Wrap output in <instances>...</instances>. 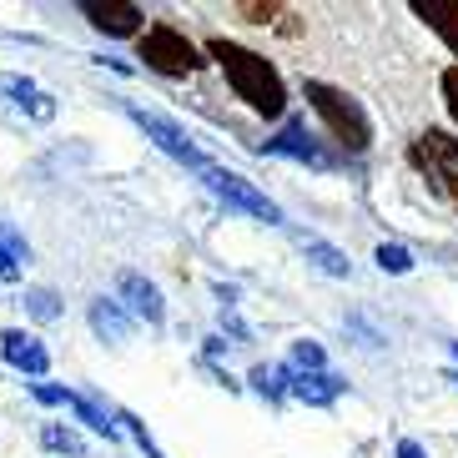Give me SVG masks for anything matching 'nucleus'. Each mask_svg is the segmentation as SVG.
<instances>
[{
  "instance_id": "obj_16",
  "label": "nucleus",
  "mask_w": 458,
  "mask_h": 458,
  "mask_svg": "<svg viewBox=\"0 0 458 458\" xmlns=\"http://www.w3.org/2000/svg\"><path fill=\"white\" fill-rule=\"evenodd\" d=\"M297 247H302V257H308V262H318L327 277H348V272H352L348 257L337 252L333 242H323V237H297Z\"/></svg>"
},
{
  "instance_id": "obj_24",
  "label": "nucleus",
  "mask_w": 458,
  "mask_h": 458,
  "mask_svg": "<svg viewBox=\"0 0 458 458\" xmlns=\"http://www.w3.org/2000/svg\"><path fill=\"white\" fill-rule=\"evenodd\" d=\"M283 5H242V15H252L257 26H267V15H277Z\"/></svg>"
},
{
  "instance_id": "obj_26",
  "label": "nucleus",
  "mask_w": 458,
  "mask_h": 458,
  "mask_svg": "<svg viewBox=\"0 0 458 458\" xmlns=\"http://www.w3.org/2000/svg\"><path fill=\"white\" fill-rule=\"evenodd\" d=\"M448 383H458V373H448Z\"/></svg>"
},
{
  "instance_id": "obj_8",
  "label": "nucleus",
  "mask_w": 458,
  "mask_h": 458,
  "mask_svg": "<svg viewBox=\"0 0 458 458\" xmlns=\"http://www.w3.org/2000/svg\"><path fill=\"white\" fill-rule=\"evenodd\" d=\"M262 151H267V157H293V162L318 166V172H323V166H333V151L318 147V136L308 131V122H287L283 131L272 136V141H267Z\"/></svg>"
},
{
  "instance_id": "obj_18",
  "label": "nucleus",
  "mask_w": 458,
  "mask_h": 458,
  "mask_svg": "<svg viewBox=\"0 0 458 458\" xmlns=\"http://www.w3.org/2000/svg\"><path fill=\"white\" fill-rule=\"evenodd\" d=\"M287 377H293V373H287L283 363H262V368H252V388L277 403V398H287Z\"/></svg>"
},
{
  "instance_id": "obj_12",
  "label": "nucleus",
  "mask_w": 458,
  "mask_h": 458,
  "mask_svg": "<svg viewBox=\"0 0 458 458\" xmlns=\"http://www.w3.org/2000/svg\"><path fill=\"white\" fill-rule=\"evenodd\" d=\"M0 352H5L11 368H21V373H30V377H41L46 368H51V352L41 348V337L21 333V327H5V333H0Z\"/></svg>"
},
{
  "instance_id": "obj_21",
  "label": "nucleus",
  "mask_w": 458,
  "mask_h": 458,
  "mask_svg": "<svg viewBox=\"0 0 458 458\" xmlns=\"http://www.w3.org/2000/svg\"><path fill=\"white\" fill-rule=\"evenodd\" d=\"M373 262L383 272H393V277H403V272H413V252H408V247H398V242H383L373 252Z\"/></svg>"
},
{
  "instance_id": "obj_19",
  "label": "nucleus",
  "mask_w": 458,
  "mask_h": 458,
  "mask_svg": "<svg viewBox=\"0 0 458 458\" xmlns=\"http://www.w3.org/2000/svg\"><path fill=\"white\" fill-rule=\"evenodd\" d=\"M41 444L51 448V454H71V458L86 454V438H81L76 428H61V423H46V428H41Z\"/></svg>"
},
{
  "instance_id": "obj_15",
  "label": "nucleus",
  "mask_w": 458,
  "mask_h": 458,
  "mask_svg": "<svg viewBox=\"0 0 458 458\" xmlns=\"http://www.w3.org/2000/svg\"><path fill=\"white\" fill-rule=\"evenodd\" d=\"M91 333L101 343H126L131 337V312L122 302H111V297H96L91 302Z\"/></svg>"
},
{
  "instance_id": "obj_20",
  "label": "nucleus",
  "mask_w": 458,
  "mask_h": 458,
  "mask_svg": "<svg viewBox=\"0 0 458 458\" xmlns=\"http://www.w3.org/2000/svg\"><path fill=\"white\" fill-rule=\"evenodd\" d=\"M26 312L36 323H55V318H61V297H55L51 287H26Z\"/></svg>"
},
{
  "instance_id": "obj_9",
  "label": "nucleus",
  "mask_w": 458,
  "mask_h": 458,
  "mask_svg": "<svg viewBox=\"0 0 458 458\" xmlns=\"http://www.w3.org/2000/svg\"><path fill=\"white\" fill-rule=\"evenodd\" d=\"M116 297H122V308L131 312V318H141V323H162L166 318V302H162V287L157 283H147L141 272H122L116 277Z\"/></svg>"
},
{
  "instance_id": "obj_6",
  "label": "nucleus",
  "mask_w": 458,
  "mask_h": 458,
  "mask_svg": "<svg viewBox=\"0 0 458 458\" xmlns=\"http://www.w3.org/2000/svg\"><path fill=\"white\" fill-rule=\"evenodd\" d=\"M126 116H131V122L147 131V141H157V147L172 157V162L191 166V172H202V166H207L202 147H197V141H191V136L172 122V116H162V111H147V106H126Z\"/></svg>"
},
{
  "instance_id": "obj_13",
  "label": "nucleus",
  "mask_w": 458,
  "mask_h": 458,
  "mask_svg": "<svg viewBox=\"0 0 458 458\" xmlns=\"http://www.w3.org/2000/svg\"><path fill=\"white\" fill-rule=\"evenodd\" d=\"M413 15L428 21V30H438V41L458 55V0H413Z\"/></svg>"
},
{
  "instance_id": "obj_4",
  "label": "nucleus",
  "mask_w": 458,
  "mask_h": 458,
  "mask_svg": "<svg viewBox=\"0 0 458 458\" xmlns=\"http://www.w3.org/2000/svg\"><path fill=\"white\" fill-rule=\"evenodd\" d=\"M202 182H207V191H212L216 202H227L232 212H247V216H257V222H272V227L283 222V207L272 202L267 191H257L242 172H227V166L207 162L202 166Z\"/></svg>"
},
{
  "instance_id": "obj_14",
  "label": "nucleus",
  "mask_w": 458,
  "mask_h": 458,
  "mask_svg": "<svg viewBox=\"0 0 458 458\" xmlns=\"http://www.w3.org/2000/svg\"><path fill=\"white\" fill-rule=\"evenodd\" d=\"M0 96H15V106L30 111L36 122H51V116H55V101L30 81V76H0Z\"/></svg>"
},
{
  "instance_id": "obj_2",
  "label": "nucleus",
  "mask_w": 458,
  "mask_h": 458,
  "mask_svg": "<svg viewBox=\"0 0 458 458\" xmlns=\"http://www.w3.org/2000/svg\"><path fill=\"white\" fill-rule=\"evenodd\" d=\"M302 96L312 101V111L323 116V126L333 131V141L343 151L363 157V151L373 147V122H368V111L358 106L348 91H337V86H327V81H302Z\"/></svg>"
},
{
  "instance_id": "obj_7",
  "label": "nucleus",
  "mask_w": 458,
  "mask_h": 458,
  "mask_svg": "<svg viewBox=\"0 0 458 458\" xmlns=\"http://www.w3.org/2000/svg\"><path fill=\"white\" fill-rule=\"evenodd\" d=\"M30 393H36L41 403H51V408H71V413L81 418L86 428H96L101 438H111V444L122 438V428H116V423L106 418V408H96L91 398H81V393H71V388H51V383H30Z\"/></svg>"
},
{
  "instance_id": "obj_10",
  "label": "nucleus",
  "mask_w": 458,
  "mask_h": 458,
  "mask_svg": "<svg viewBox=\"0 0 458 458\" xmlns=\"http://www.w3.org/2000/svg\"><path fill=\"white\" fill-rule=\"evenodd\" d=\"M86 21H91L96 30H106V36H136L141 30V5H131V0H81Z\"/></svg>"
},
{
  "instance_id": "obj_5",
  "label": "nucleus",
  "mask_w": 458,
  "mask_h": 458,
  "mask_svg": "<svg viewBox=\"0 0 458 458\" xmlns=\"http://www.w3.org/2000/svg\"><path fill=\"white\" fill-rule=\"evenodd\" d=\"M141 61L147 71H162V76H191V71H202V51L182 36L176 26H151L141 30Z\"/></svg>"
},
{
  "instance_id": "obj_17",
  "label": "nucleus",
  "mask_w": 458,
  "mask_h": 458,
  "mask_svg": "<svg viewBox=\"0 0 458 458\" xmlns=\"http://www.w3.org/2000/svg\"><path fill=\"white\" fill-rule=\"evenodd\" d=\"M26 237L11 227V222H0V283H15L21 277V262H26Z\"/></svg>"
},
{
  "instance_id": "obj_27",
  "label": "nucleus",
  "mask_w": 458,
  "mask_h": 458,
  "mask_svg": "<svg viewBox=\"0 0 458 458\" xmlns=\"http://www.w3.org/2000/svg\"><path fill=\"white\" fill-rule=\"evenodd\" d=\"M454 352H458V343H454Z\"/></svg>"
},
{
  "instance_id": "obj_23",
  "label": "nucleus",
  "mask_w": 458,
  "mask_h": 458,
  "mask_svg": "<svg viewBox=\"0 0 458 458\" xmlns=\"http://www.w3.org/2000/svg\"><path fill=\"white\" fill-rule=\"evenodd\" d=\"M438 86H444V106H448V116L458 122V66H448L444 76H438Z\"/></svg>"
},
{
  "instance_id": "obj_3",
  "label": "nucleus",
  "mask_w": 458,
  "mask_h": 458,
  "mask_svg": "<svg viewBox=\"0 0 458 458\" xmlns=\"http://www.w3.org/2000/svg\"><path fill=\"white\" fill-rule=\"evenodd\" d=\"M408 162L428 176L433 191H438V197L458 212V136L454 131H438V126L418 131L413 141H408Z\"/></svg>"
},
{
  "instance_id": "obj_11",
  "label": "nucleus",
  "mask_w": 458,
  "mask_h": 458,
  "mask_svg": "<svg viewBox=\"0 0 458 458\" xmlns=\"http://www.w3.org/2000/svg\"><path fill=\"white\" fill-rule=\"evenodd\" d=\"M287 393H293L297 403H308V408H327L337 403L343 393H348V383L337 373H327V368H318V373H293L287 377Z\"/></svg>"
},
{
  "instance_id": "obj_25",
  "label": "nucleus",
  "mask_w": 458,
  "mask_h": 458,
  "mask_svg": "<svg viewBox=\"0 0 458 458\" xmlns=\"http://www.w3.org/2000/svg\"><path fill=\"white\" fill-rule=\"evenodd\" d=\"M398 458H428V454H423V448H418L413 438H403V444H398Z\"/></svg>"
},
{
  "instance_id": "obj_1",
  "label": "nucleus",
  "mask_w": 458,
  "mask_h": 458,
  "mask_svg": "<svg viewBox=\"0 0 458 458\" xmlns=\"http://www.w3.org/2000/svg\"><path fill=\"white\" fill-rule=\"evenodd\" d=\"M207 55L227 71V86L237 91V101H247V106L257 111V116H283L287 111V86H283V76H277V66H272L267 55L247 51V46L227 41V36H212V41H207Z\"/></svg>"
},
{
  "instance_id": "obj_22",
  "label": "nucleus",
  "mask_w": 458,
  "mask_h": 458,
  "mask_svg": "<svg viewBox=\"0 0 458 458\" xmlns=\"http://www.w3.org/2000/svg\"><path fill=\"white\" fill-rule=\"evenodd\" d=\"M116 428H122V433H131V438H136V448H141L147 458H166L162 448H157V438L147 433V423H141V418H131V413H116Z\"/></svg>"
}]
</instances>
